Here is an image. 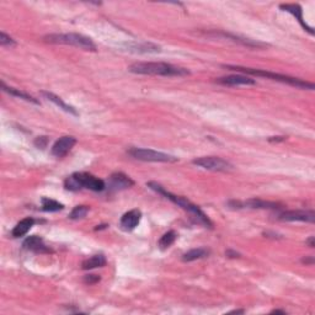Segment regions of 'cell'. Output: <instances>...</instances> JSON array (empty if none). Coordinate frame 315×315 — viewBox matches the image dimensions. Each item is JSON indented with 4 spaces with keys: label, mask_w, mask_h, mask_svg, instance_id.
I'll return each instance as SVG.
<instances>
[{
    "label": "cell",
    "mask_w": 315,
    "mask_h": 315,
    "mask_svg": "<svg viewBox=\"0 0 315 315\" xmlns=\"http://www.w3.org/2000/svg\"><path fill=\"white\" fill-rule=\"evenodd\" d=\"M192 164L212 171H229L233 169V165L229 161L219 157H202L193 159Z\"/></svg>",
    "instance_id": "52a82bcc"
},
{
    "label": "cell",
    "mask_w": 315,
    "mask_h": 315,
    "mask_svg": "<svg viewBox=\"0 0 315 315\" xmlns=\"http://www.w3.org/2000/svg\"><path fill=\"white\" fill-rule=\"evenodd\" d=\"M128 154L137 160L142 161H155V163H175L178 158L173 155L165 154V153L157 152L153 149H143V148H131L128 150Z\"/></svg>",
    "instance_id": "8992f818"
},
{
    "label": "cell",
    "mask_w": 315,
    "mask_h": 315,
    "mask_svg": "<svg viewBox=\"0 0 315 315\" xmlns=\"http://www.w3.org/2000/svg\"><path fill=\"white\" fill-rule=\"evenodd\" d=\"M135 185V181L123 173H113L108 179V190L121 191L127 190Z\"/></svg>",
    "instance_id": "ba28073f"
},
{
    "label": "cell",
    "mask_w": 315,
    "mask_h": 315,
    "mask_svg": "<svg viewBox=\"0 0 315 315\" xmlns=\"http://www.w3.org/2000/svg\"><path fill=\"white\" fill-rule=\"evenodd\" d=\"M41 94L44 95V96L46 97V99L48 100V101L53 102V104H54L55 106H58V107H59V108H62V110L65 111V112L70 113V115H74V116L79 115V113L77 112V110H75V108L73 107V106L65 104V102L63 101V100L60 99L59 96H57V95L52 94V92H47V91H42Z\"/></svg>",
    "instance_id": "ac0fdd59"
},
{
    "label": "cell",
    "mask_w": 315,
    "mask_h": 315,
    "mask_svg": "<svg viewBox=\"0 0 315 315\" xmlns=\"http://www.w3.org/2000/svg\"><path fill=\"white\" fill-rule=\"evenodd\" d=\"M0 45L2 47H15L16 46V41L10 36H7L5 32H1L0 34Z\"/></svg>",
    "instance_id": "d4e9b609"
},
{
    "label": "cell",
    "mask_w": 315,
    "mask_h": 315,
    "mask_svg": "<svg viewBox=\"0 0 315 315\" xmlns=\"http://www.w3.org/2000/svg\"><path fill=\"white\" fill-rule=\"evenodd\" d=\"M131 73L143 75H159V77H186L190 75V70L186 68L176 67L164 62H138L133 63L128 68Z\"/></svg>",
    "instance_id": "7a4b0ae2"
},
{
    "label": "cell",
    "mask_w": 315,
    "mask_h": 315,
    "mask_svg": "<svg viewBox=\"0 0 315 315\" xmlns=\"http://www.w3.org/2000/svg\"><path fill=\"white\" fill-rule=\"evenodd\" d=\"M89 211H90V208L88 207V206H77V207H74V210L70 212L69 218L70 219L84 218Z\"/></svg>",
    "instance_id": "cb8c5ba5"
},
{
    "label": "cell",
    "mask_w": 315,
    "mask_h": 315,
    "mask_svg": "<svg viewBox=\"0 0 315 315\" xmlns=\"http://www.w3.org/2000/svg\"><path fill=\"white\" fill-rule=\"evenodd\" d=\"M75 143H77V139L72 135H65V137L59 138L52 147V155L55 158L65 157L72 150Z\"/></svg>",
    "instance_id": "9c48e42d"
},
{
    "label": "cell",
    "mask_w": 315,
    "mask_h": 315,
    "mask_svg": "<svg viewBox=\"0 0 315 315\" xmlns=\"http://www.w3.org/2000/svg\"><path fill=\"white\" fill-rule=\"evenodd\" d=\"M208 254H210V251H208L207 249H205V248L192 249V250H190V251H187L186 254H183L182 260L190 263V261H195V260H198V259L206 258V256H208Z\"/></svg>",
    "instance_id": "44dd1931"
},
{
    "label": "cell",
    "mask_w": 315,
    "mask_h": 315,
    "mask_svg": "<svg viewBox=\"0 0 315 315\" xmlns=\"http://www.w3.org/2000/svg\"><path fill=\"white\" fill-rule=\"evenodd\" d=\"M279 219L286 222H308V223H314L315 221V213L314 211H286L283 213L279 214Z\"/></svg>",
    "instance_id": "30bf717a"
},
{
    "label": "cell",
    "mask_w": 315,
    "mask_h": 315,
    "mask_svg": "<svg viewBox=\"0 0 315 315\" xmlns=\"http://www.w3.org/2000/svg\"><path fill=\"white\" fill-rule=\"evenodd\" d=\"M64 186L69 191H79L82 188H88L94 192H101L106 188V185L101 179L96 178L89 173H74L68 176L64 181Z\"/></svg>",
    "instance_id": "277c9868"
},
{
    "label": "cell",
    "mask_w": 315,
    "mask_h": 315,
    "mask_svg": "<svg viewBox=\"0 0 315 315\" xmlns=\"http://www.w3.org/2000/svg\"><path fill=\"white\" fill-rule=\"evenodd\" d=\"M223 67L225 68V69L235 70V72L244 73V74H250V75H255V77H263V78H266V79L276 80V82L284 83V84L292 85V87H296V88H301V89H309V90L314 89L313 83L306 82V80L298 79V78L289 77V75L278 74V73L267 72V70H261V69H253V68L240 67V65H223Z\"/></svg>",
    "instance_id": "3957f363"
},
{
    "label": "cell",
    "mask_w": 315,
    "mask_h": 315,
    "mask_svg": "<svg viewBox=\"0 0 315 315\" xmlns=\"http://www.w3.org/2000/svg\"><path fill=\"white\" fill-rule=\"evenodd\" d=\"M176 238H178V235H176L175 231H168V233L164 234L160 238V240H159V248H160L161 250H165V249L170 248V246L175 243Z\"/></svg>",
    "instance_id": "7402d4cb"
},
{
    "label": "cell",
    "mask_w": 315,
    "mask_h": 315,
    "mask_svg": "<svg viewBox=\"0 0 315 315\" xmlns=\"http://www.w3.org/2000/svg\"><path fill=\"white\" fill-rule=\"evenodd\" d=\"M142 219V212L139 210H131L121 217L120 225L125 231H131L135 229Z\"/></svg>",
    "instance_id": "7c38bea8"
},
{
    "label": "cell",
    "mask_w": 315,
    "mask_h": 315,
    "mask_svg": "<svg viewBox=\"0 0 315 315\" xmlns=\"http://www.w3.org/2000/svg\"><path fill=\"white\" fill-rule=\"evenodd\" d=\"M47 138L46 137H39L36 140H35V145H36L37 148H41V149H44L45 147L47 145Z\"/></svg>",
    "instance_id": "4316f807"
},
{
    "label": "cell",
    "mask_w": 315,
    "mask_h": 315,
    "mask_svg": "<svg viewBox=\"0 0 315 315\" xmlns=\"http://www.w3.org/2000/svg\"><path fill=\"white\" fill-rule=\"evenodd\" d=\"M272 313H282V314H284L286 312H284V311H273Z\"/></svg>",
    "instance_id": "f546056e"
},
{
    "label": "cell",
    "mask_w": 315,
    "mask_h": 315,
    "mask_svg": "<svg viewBox=\"0 0 315 315\" xmlns=\"http://www.w3.org/2000/svg\"><path fill=\"white\" fill-rule=\"evenodd\" d=\"M107 260H106L105 255L102 254H97V255L91 256V258L87 259V260L83 261L82 269L83 270H94L97 267H104Z\"/></svg>",
    "instance_id": "d6986e66"
},
{
    "label": "cell",
    "mask_w": 315,
    "mask_h": 315,
    "mask_svg": "<svg viewBox=\"0 0 315 315\" xmlns=\"http://www.w3.org/2000/svg\"><path fill=\"white\" fill-rule=\"evenodd\" d=\"M45 40L47 42H51V44L68 45V46L77 47V48L84 49V51H96L95 42L90 37L80 34H53L45 36Z\"/></svg>",
    "instance_id": "5b68a950"
},
{
    "label": "cell",
    "mask_w": 315,
    "mask_h": 315,
    "mask_svg": "<svg viewBox=\"0 0 315 315\" xmlns=\"http://www.w3.org/2000/svg\"><path fill=\"white\" fill-rule=\"evenodd\" d=\"M127 51L135 52V53H158L160 52V47L157 45L153 44H147V42H143V44H137V42H132V44H126L125 45Z\"/></svg>",
    "instance_id": "9a60e30c"
},
{
    "label": "cell",
    "mask_w": 315,
    "mask_h": 315,
    "mask_svg": "<svg viewBox=\"0 0 315 315\" xmlns=\"http://www.w3.org/2000/svg\"><path fill=\"white\" fill-rule=\"evenodd\" d=\"M270 142H283L284 137H273V138H270Z\"/></svg>",
    "instance_id": "f1b7e54d"
},
{
    "label": "cell",
    "mask_w": 315,
    "mask_h": 315,
    "mask_svg": "<svg viewBox=\"0 0 315 315\" xmlns=\"http://www.w3.org/2000/svg\"><path fill=\"white\" fill-rule=\"evenodd\" d=\"M1 88H2V90H4L5 92H7V94L12 95V96L19 97V99L25 100V101H29V102H32V104L39 105V101H37V100H35L34 97L30 96V95H27L26 92L20 91L19 89H15V88H11V87H7V85L5 84L4 82H1Z\"/></svg>",
    "instance_id": "ffe728a7"
},
{
    "label": "cell",
    "mask_w": 315,
    "mask_h": 315,
    "mask_svg": "<svg viewBox=\"0 0 315 315\" xmlns=\"http://www.w3.org/2000/svg\"><path fill=\"white\" fill-rule=\"evenodd\" d=\"M147 186L150 188V190L155 191V192L159 193V195L164 196V197L168 198L169 201H171L173 203L178 205L179 207H181V208H183L185 211H187L188 213H190L191 218L193 219V222H195V223L200 224V225H203L205 228H208V229L213 228V223H212L211 219L208 218L207 214L203 213L198 206L191 203L190 201L187 200V198L181 197V196L173 195V193H170L169 191H166L165 188L163 187V186L159 185V183H157V182H148Z\"/></svg>",
    "instance_id": "6da1fadb"
},
{
    "label": "cell",
    "mask_w": 315,
    "mask_h": 315,
    "mask_svg": "<svg viewBox=\"0 0 315 315\" xmlns=\"http://www.w3.org/2000/svg\"><path fill=\"white\" fill-rule=\"evenodd\" d=\"M41 205H42V210L45 212H58V211H62L64 208V206L62 203H59L58 201L51 200V198H42L41 201Z\"/></svg>",
    "instance_id": "603a6c76"
},
{
    "label": "cell",
    "mask_w": 315,
    "mask_h": 315,
    "mask_svg": "<svg viewBox=\"0 0 315 315\" xmlns=\"http://www.w3.org/2000/svg\"><path fill=\"white\" fill-rule=\"evenodd\" d=\"M229 205L234 206L235 208H259V210H276L278 207V203L276 202H269V201L259 200V198H251V200L245 201V202H236V201H231Z\"/></svg>",
    "instance_id": "8fae6325"
},
{
    "label": "cell",
    "mask_w": 315,
    "mask_h": 315,
    "mask_svg": "<svg viewBox=\"0 0 315 315\" xmlns=\"http://www.w3.org/2000/svg\"><path fill=\"white\" fill-rule=\"evenodd\" d=\"M35 224V219L32 217H27V218H24L22 221H20L19 223L16 224L14 229H12L11 235L14 238H21V236L26 235L30 231V229L34 226Z\"/></svg>",
    "instance_id": "e0dca14e"
},
{
    "label": "cell",
    "mask_w": 315,
    "mask_h": 315,
    "mask_svg": "<svg viewBox=\"0 0 315 315\" xmlns=\"http://www.w3.org/2000/svg\"><path fill=\"white\" fill-rule=\"evenodd\" d=\"M99 281H100V277L96 276V274H88V276H85L84 278V282L88 284H95Z\"/></svg>",
    "instance_id": "484cf974"
},
{
    "label": "cell",
    "mask_w": 315,
    "mask_h": 315,
    "mask_svg": "<svg viewBox=\"0 0 315 315\" xmlns=\"http://www.w3.org/2000/svg\"><path fill=\"white\" fill-rule=\"evenodd\" d=\"M218 84L225 85V87H240V85H255L256 80L248 75H228V77H222L216 80Z\"/></svg>",
    "instance_id": "4fadbf2b"
},
{
    "label": "cell",
    "mask_w": 315,
    "mask_h": 315,
    "mask_svg": "<svg viewBox=\"0 0 315 315\" xmlns=\"http://www.w3.org/2000/svg\"><path fill=\"white\" fill-rule=\"evenodd\" d=\"M281 9H283L284 11L291 12V14L293 15V16L296 17L297 20H298L299 24H301L302 26H303L304 29H306L307 31L309 32V34H312V35L314 34L313 30H312L311 27H309L308 25H307L306 22H304V20H303V10H302V7L299 6V5H297V4H286V5H281Z\"/></svg>",
    "instance_id": "2e32d148"
},
{
    "label": "cell",
    "mask_w": 315,
    "mask_h": 315,
    "mask_svg": "<svg viewBox=\"0 0 315 315\" xmlns=\"http://www.w3.org/2000/svg\"><path fill=\"white\" fill-rule=\"evenodd\" d=\"M22 246H24V249H26V250L34 251V253L36 254H48L52 251L51 249L44 243V240L37 235L29 236V238L24 241Z\"/></svg>",
    "instance_id": "5bb4252c"
},
{
    "label": "cell",
    "mask_w": 315,
    "mask_h": 315,
    "mask_svg": "<svg viewBox=\"0 0 315 315\" xmlns=\"http://www.w3.org/2000/svg\"><path fill=\"white\" fill-rule=\"evenodd\" d=\"M306 244L307 245H309L311 248H314L315 244H314V236H311V238L308 239V240H306Z\"/></svg>",
    "instance_id": "83f0119b"
}]
</instances>
